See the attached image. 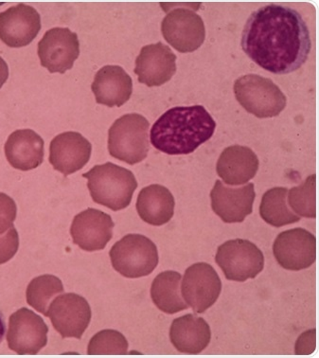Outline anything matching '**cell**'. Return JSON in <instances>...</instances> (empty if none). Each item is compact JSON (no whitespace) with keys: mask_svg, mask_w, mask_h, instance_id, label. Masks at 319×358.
Returning <instances> with one entry per match:
<instances>
[{"mask_svg":"<svg viewBox=\"0 0 319 358\" xmlns=\"http://www.w3.org/2000/svg\"><path fill=\"white\" fill-rule=\"evenodd\" d=\"M62 293H64V287L59 278L53 275H42L29 282L26 291L27 303L47 316L50 304Z\"/></svg>","mask_w":319,"mask_h":358,"instance_id":"cell-26","label":"cell"},{"mask_svg":"<svg viewBox=\"0 0 319 358\" xmlns=\"http://www.w3.org/2000/svg\"><path fill=\"white\" fill-rule=\"evenodd\" d=\"M37 52L41 66L50 73L64 74L79 57V39L69 28H53L40 40Z\"/></svg>","mask_w":319,"mask_h":358,"instance_id":"cell-12","label":"cell"},{"mask_svg":"<svg viewBox=\"0 0 319 358\" xmlns=\"http://www.w3.org/2000/svg\"><path fill=\"white\" fill-rule=\"evenodd\" d=\"M91 90L99 104L120 108L133 92L132 78L120 66H106L96 73Z\"/></svg>","mask_w":319,"mask_h":358,"instance_id":"cell-19","label":"cell"},{"mask_svg":"<svg viewBox=\"0 0 319 358\" xmlns=\"http://www.w3.org/2000/svg\"><path fill=\"white\" fill-rule=\"evenodd\" d=\"M221 291V280L211 264H194L185 272L182 296L197 314L211 308L218 300Z\"/></svg>","mask_w":319,"mask_h":358,"instance_id":"cell-10","label":"cell"},{"mask_svg":"<svg viewBox=\"0 0 319 358\" xmlns=\"http://www.w3.org/2000/svg\"><path fill=\"white\" fill-rule=\"evenodd\" d=\"M44 140L34 130H17L5 143V156L15 169L34 170L44 162Z\"/></svg>","mask_w":319,"mask_h":358,"instance_id":"cell-20","label":"cell"},{"mask_svg":"<svg viewBox=\"0 0 319 358\" xmlns=\"http://www.w3.org/2000/svg\"><path fill=\"white\" fill-rule=\"evenodd\" d=\"M149 122L139 114H126L110 127L108 151L111 157L134 165L148 155Z\"/></svg>","mask_w":319,"mask_h":358,"instance_id":"cell-4","label":"cell"},{"mask_svg":"<svg viewBox=\"0 0 319 358\" xmlns=\"http://www.w3.org/2000/svg\"><path fill=\"white\" fill-rule=\"evenodd\" d=\"M8 78H9V66L4 59L0 56V88L3 87Z\"/></svg>","mask_w":319,"mask_h":358,"instance_id":"cell-31","label":"cell"},{"mask_svg":"<svg viewBox=\"0 0 319 358\" xmlns=\"http://www.w3.org/2000/svg\"><path fill=\"white\" fill-rule=\"evenodd\" d=\"M288 204L302 217H316V176H310L299 187L288 192Z\"/></svg>","mask_w":319,"mask_h":358,"instance_id":"cell-27","label":"cell"},{"mask_svg":"<svg viewBox=\"0 0 319 358\" xmlns=\"http://www.w3.org/2000/svg\"><path fill=\"white\" fill-rule=\"evenodd\" d=\"M176 71V56L162 42L142 48L136 59L135 73L147 87H160L170 81Z\"/></svg>","mask_w":319,"mask_h":358,"instance_id":"cell-16","label":"cell"},{"mask_svg":"<svg viewBox=\"0 0 319 358\" xmlns=\"http://www.w3.org/2000/svg\"><path fill=\"white\" fill-rule=\"evenodd\" d=\"M91 153L92 145L81 134L62 133L50 143V162L66 176L83 169L90 162Z\"/></svg>","mask_w":319,"mask_h":358,"instance_id":"cell-18","label":"cell"},{"mask_svg":"<svg viewBox=\"0 0 319 358\" xmlns=\"http://www.w3.org/2000/svg\"><path fill=\"white\" fill-rule=\"evenodd\" d=\"M254 184L232 188L217 180L211 192V208L225 223H241L253 212Z\"/></svg>","mask_w":319,"mask_h":358,"instance_id":"cell-17","label":"cell"},{"mask_svg":"<svg viewBox=\"0 0 319 358\" xmlns=\"http://www.w3.org/2000/svg\"><path fill=\"white\" fill-rule=\"evenodd\" d=\"M170 338L178 352L187 355L200 354L210 344V325L202 317L186 315L171 323Z\"/></svg>","mask_w":319,"mask_h":358,"instance_id":"cell-22","label":"cell"},{"mask_svg":"<svg viewBox=\"0 0 319 358\" xmlns=\"http://www.w3.org/2000/svg\"><path fill=\"white\" fill-rule=\"evenodd\" d=\"M48 333L44 320L23 307L10 317L8 346L18 355H36L47 345Z\"/></svg>","mask_w":319,"mask_h":358,"instance_id":"cell-9","label":"cell"},{"mask_svg":"<svg viewBox=\"0 0 319 358\" xmlns=\"http://www.w3.org/2000/svg\"><path fill=\"white\" fill-rule=\"evenodd\" d=\"M215 261L227 280L246 282L258 276L264 267L261 250L248 240H230L220 245Z\"/></svg>","mask_w":319,"mask_h":358,"instance_id":"cell-8","label":"cell"},{"mask_svg":"<svg viewBox=\"0 0 319 358\" xmlns=\"http://www.w3.org/2000/svg\"><path fill=\"white\" fill-rule=\"evenodd\" d=\"M234 93L239 103L259 119L278 116L287 103L286 96L272 80L257 74L236 80Z\"/></svg>","mask_w":319,"mask_h":358,"instance_id":"cell-5","label":"cell"},{"mask_svg":"<svg viewBox=\"0 0 319 358\" xmlns=\"http://www.w3.org/2000/svg\"><path fill=\"white\" fill-rule=\"evenodd\" d=\"M114 222L107 213L87 208L74 217L71 234L75 245L85 251L104 250L113 236Z\"/></svg>","mask_w":319,"mask_h":358,"instance_id":"cell-15","label":"cell"},{"mask_svg":"<svg viewBox=\"0 0 319 358\" xmlns=\"http://www.w3.org/2000/svg\"><path fill=\"white\" fill-rule=\"evenodd\" d=\"M259 159L250 148L233 145L225 149L217 162V173L227 185H243L256 176Z\"/></svg>","mask_w":319,"mask_h":358,"instance_id":"cell-21","label":"cell"},{"mask_svg":"<svg viewBox=\"0 0 319 358\" xmlns=\"http://www.w3.org/2000/svg\"><path fill=\"white\" fill-rule=\"evenodd\" d=\"M181 280L178 272L165 271L158 274L152 283V300L166 314H176L189 306L182 296Z\"/></svg>","mask_w":319,"mask_h":358,"instance_id":"cell-24","label":"cell"},{"mask_svg":"<svg viewBox=\"0 0 319 358\" xmlns=\"http://www.w3.org/2000/svg\"><path fill=\"white\" fill-rule=\"evenodd\" d=\"M41 29V17L34 7L18 4L0 13V40L10 48L28 46Z\"/></svg>","mask_w":319,"mask_h":358,"instance_id":"cell-14","label":"cell"},{"mask_svg":"<svg viewBox=\"0 0 319 358\" xmlns=\"http://www.w3.org/2000/svg\"><path fill=\"white\" fill-rule=\"evenodd\" d=\"M128 341L122 333L115 330H104L91 338L88 355H126Z\"/></svg>","mask_w":319,"mask_h":358,"instance_id":"cell-28","label":"cell"},{"mask_svg":"<svg viewBox=\"0 0 319 358\" xmlns=\"http://www.w3.org/2000/svg\"><path fill=\"white\" fill-rule=\"evenodd\" d=\"M91 308L82 296L74 293L63 294L50 304L47 316L62 338L80 339L90 325Z\"/></svg>","mask_w":319,"mask_h":358,"instance_id":"cell-11","label":"cell"},{"mask_svg":"<svg viewBox=\"0 0 319 358\" xmlns=\"http://www.w3.org/2000/svg\"><path fill=\"white\" fill-rule=\"evenodd\" d=\"M273 253L281 267L299 271L312 266L316 259V238L304 229L281 232L273 245Z\"/></svg>","mask_w":319,"mask_h":358,"instance_id":"cell-13","label":"cell"},{"mask_svg":"<svg viewBox=\"0 0 319 358\" xmlns=\"http://www.w3.org/2000/svg\"><path fill=\"white\" fill-rule=\"evenodd\" d=\"M287 194L288 189L277 187L269 189L262 196L260 213L261 217L269 225L281 228L300 220V216L289 208Z\"/></svg>","mask_w":319,"mask_h":358,"instance_id":"cell-25","label":"cell"},{"mask_svg":"<svg viewBox=\"0 0 319 358\" xmlns=\"http://www.w3.org/2000/svg\"><path fill=\"white\" fill-rule=\"evenodd\" d=\"M169 10L162 24L166 41L179 52H192L199 49L206 38L204 21L195 10L194 4L168 3Z\"/></svg>","mask_w":319,"mask_h":358,"instance_id":"cell-7","label":"cell"},{"mask_svg":"<svg viewBox=\"0 0 319 358\" xmlns=\"http://www.w3.org/2000/svg\"><path fill=\"white\" fill-rule=\"evenodd\" d=\"M83 178L87 179V187L94 202L118 212L127 208L138 188L134 173L112 162L96 165Z\"/></svg>","mask_w":319,"mask_h":358,"instance_id":"cell-3","label":"cell"},{"mask_svg":"<svg viewBox=\"0 0 319 358\" xmlns=\"http://www.w3.org/2000/svg\"><path fill=\"white\" fill-rule=\"evenodd\" d=\"M115 271L125 278L136 279L150 275L158 264L157 245L141 234H128L110 250Z\"/></svg>","mask_w":319,"mask_h":358,"instance_id":"cell-6","label":"cell"},{"mask_svg":"<svg viewBox=\"0 0 319 358\" xmlns=\"http://www.w3.org/2000/svg\"><path fill=\"white\" fill-rule=\"evenodd\" d=\"M17 207L15 200L3 192H0V235L13 227L17 218Z\"/></svg>","mask_w":319,"mask_h":358,"instance_id":"cell-29","label":"cell"},{"mask_svg":"<svg viewBox=\"0 0 319 358\" xmlns=\"http://www.w3.org/2000/svg\"><path fill=\"white\" fill-rule=\"evenodd\" d=\"M20 248V236L15 227L0 235V264L7 263L17 255Z\"/></svg>","mask_w":319,"mask_h":358,"instance_id":"cell-30","label":"cell"},{"mask_svg":"<svg viewBox=\"0 0 319 358\" xmlns=\"http://www.w3.org/2000/svg\"><path fill=\"white\" fill-rule=\"evenodd\" d=\"M216 122L203 106L169 109L153 125L150 138L168 155H189L213 137Z\"/></svg>","mask_w":319,"mask_h":358,"instance_id":"cell-2","label":"cell"},{"mask_svg":"<svg viewBox=\"0 0 319 358\" xmlns=\"http://www.w3.org/2000/svg\"><path fill=\"white\" fill-rule=\"evenodd\" d=\"M243 50L257 65L274 74L302 68L312 49L310 31L297 10L269 4L255 10L242 34Z\"/></svg>","mask_w":319,"mask_h":358,"instance_id":"cell-1","label":"cell"},{"mask_svg":"<svg viewBox=\"0 0 319 358\" xmlns=\"http://www.w3.org/2000/svg\"><path fill=\"white\" fill-rule=\"evenodd\" d=\"M139 217L153 226H162L173 218L174 199L164 186L151 185L142 189L136 200Z\"/></svg>","mask_w":319,"mask_h":358,"instance_id":"cell-23","label":"cell"},{"mask_svg":"<svg viewBox=\"0 0 319 358\" xmlns=\"http://www.w3.org/2000/svg\"><path fill=\"white\" fill-rule=\"evenodd\" d=\"M6 331V323H5L4 316L1 311H0V344L3 341Z\"/></svg>","mask_w":319,"mask_h":358,"instance_id":"cell-32","label":"cell"}]
</instances>
